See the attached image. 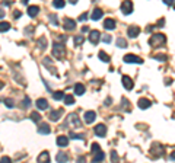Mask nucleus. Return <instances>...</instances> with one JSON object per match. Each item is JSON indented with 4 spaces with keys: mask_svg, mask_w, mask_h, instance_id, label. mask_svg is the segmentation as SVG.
<instances>
[{
    "mask_svg": "<svg viewBox=\"0 0 175 163\" xmlns=\"http://www.w3.org/2000/svg\"><path fill=\"white\" fill-rule=\"evenodd\" d=\"M165 35L162 34H153L150 37V39H149V45H152V47H161V45H163L165 44Z\"/></svg>",
    "mask_w": 175,
    "mask_h": 163,
    "instance_id": "obj_1",
    "label": "nucleus"
},
{
    "mask_svg": "<svg viewBox=\"0 0 175 163\" xmlns=\"http://www.w3.org/2000/svg\"><path fill=\"white\" fill-rule=\"evenodd\" d=\"M64 53H66V48H64L63 44L56 42L54 45H53V55H54V57L62 58L63 55H64Z\"/></svg>",
    "mask_w": 175,
    "mask_h": 163,
    "instance_id": "obj_2",
    "label": "nucleus"
},
{
    "mask_svg": "<svg viewBox=\"0 0 175 163\" xmlns=\"http://www.w3.org/2000/svg\"><path fill=\"white\" fill-rule=\"evenodd\" d=\"M150 153H152V156H153V157H161L162 154H163V147H162L161 144L155 143L153 146H152Z\"/></svg>",
    "mask_w": 175,
    "mask_h": 163,
    "instance_id": "obj_3",
    "label": "nucleus"
},
{
    "mask_svg": "<svg viewBox=\"0 0 175 163\" xmlns=\"http://www.w3.org/2000/svg\"><path fill=\"white\" fill-rule=\"evenodd\" d=\"M133 10V5L130 0H124L123 5H121V12H123L124 15H130Z\"/></svg>",
    "mask_w": 175,
    "mask_h": 163,
    "instance_id": "obj_4",
    "label": "nucleus"
},
{
    "mask_svg": "<svg viewBox=\"0 0 175 163\" xmlns=\"http://www.w3.org/2000/svg\"><path fill=\"white\" fill-rule=\"evenodd\" d=\"M124 61L126 63H137V64H142L143 60L137 55H134V54H127V55H124Z\"/></svg>",
    "mask_w": 175,
    "mask_h": 163,
    "instance_id": "obj_5",
    "label": "nucleus"
},
{
    "mask_svg": "<svg viewBox=\"0 0 175 163\" xmlns=\"http://www.w3.org/2000/svg\"><path fill=\"white\" fill-rule=\"evenodd\" d=\"M94 131H95V134L99 135V137H105L107 135V127L104 124H98L94 128Z\"/></svg>",
    "mask_w": 175,
    "mask_h": 163,
    "instance_id": "obj_6",
    "label": "nucleus"
},
{
    "mask_svg": "<svg viewBox=\"0 0 175 163\" xmlns=\"http://www.w3.org/2000/svg\"><path fill=\"white\" fill-rule=\"evenodd\" d=\"M99 38H101L99 31H92V32L89 34V41H90V44H94V45H96V44H98Z\"/></svg>",
    "mask_w": 175,
    "mask_h": 163,
    "instance_id": "obj_7",
    "label": "nucleus"
},
{
    "mask_svg": "<svg viewBox=\"0 0 175 163\" xmlns=\"http://www.w3.org/2000/svg\"><path fill=\"white\" fill-rule=\"evenodd\" d=\"M83 118H85L86 124H92V122L95 121V118H96V114H95L94 111H88V112H85Z\"/></svg>",
    "mask_w": 175,
    "mask_h": 163,
    "instance_id": "obj_8",
    "label": "nucleus"
},
{
    "mask_svg": "<svg viewBox=\"0 0 175 163\" xmlns=\"http://www.w3.org/2000/svg\"><path fill=\"white\" fill-rule=\"evenodd\" d=\"M63 28L66 29V31H71V29H75L76 28V20L66 18V19H64V24H63Z\"/></svg>",
    "mask_w": 175,
    "mask_h": 163,
    "instance_id": "obj_9",
    "label": "nucleus"
},
{
    "mask_svg": "<svg viewBox=\"0 0 175 163\" xmlns=\"http://www.w3.org/2000/svg\"><path fill=\"white\" fill-rule=\"evenodd\" d=\"M63 114V109H57V111H51L50 112V115H48V118L51 121H58L60 120V117H62Z\"/></svg>",
    "mask_w": 175,
    "mask_h": 163,
    "instance_id": "obj_10",
    "label": "nucleus"
},
{
    "mask_svg": "<svg viewBox=\"0 0 175 163\" xmlns=\"http://www.w3.org/2000/svg\"><path fill=\"white\" fill-rule=\"evenodd\" d=\"M127 34L130 38H136V37L140 34V28H139V26H130L127 31Z\"/></svg>",
    "mask_w": 175,
    "mask_h": 163,
    "instance_id": "obj_11",
    "label": "nucleus"
},
{
    "mask_svg": "<svg viewBox=\"0 0 175 163\" xmlns=\"http://www.w3.org/2000/svg\"><path fill=\"white\" fill-rule=\"evenodd\" d=\"M121 82H123L124 87L127 89V90H131L133 89V80L130 79L128 76H123V79H121Z\"/></svg>",
    "mask_w": 175,
    "mask_h": 163,
    "instance_id": "obj_12",
    "label": "nucleus"
},
{
    "mask_svg": "<svg viewBox=\"0 0 175 163\" xmlns=\"http://www.w3.org/2000/svg\"><path fill=\"white\" fill-rule=\"evenodd\" d=\"M37 108H38V109H41V111L47 109V108H48V102H47V99H43V98H39V99L37 101Z\"/></svg>",
    "mask_w": 175,
    "mask_h": 163,
    "instance_id": "obj_13",
    "label": "nucleus"
},
{
    "mask_svg": "<svg viewBox=\"0 0 175 163\" xmlns=\"http://www.w3.org/2000/svg\"><path fill=\"white\" fill-rule=\"evenodd\" d=\"M38 133L39 134H44V135H47L51 133V128L48 127V124H41L39 125V128H38Z\"/></svg>",
    "mask_w": 175,
    "mask_h": 163,
    "instance_id": "obj_14",
    "label": "nucleus"
},
{
    "mask_svg": "<svg viewBox=\"0 0 175 163\" xmlns=\"http://www.w3.org/2000/svg\"><path fill=\"white\" fill-rule=\"evenodd\" d=\"M57 144H58L60 147H66L67 144H69V139H67L66 135H58V137H57Z\"/></svg>",
    "mask_w": 175,
    "mask_h": 163,
    "instance_id": "obj_15",
    "label": "nucleus"
},
{
    "mask_svg": "<svg viewBox=\"0 0 175 163\" xmlns=\"http://www.w3.org/2000/svg\"><path fill=\"white\" fill-rule=\"evenodd\" d=\"M137 105H139V108H140V109H146V108H149L152 104H150V101H149V99H145V98H142V99H139Z\"/></svg>",
    "mask_w": 175,
    "mask_h": 163,
    "instance_id": "obj_16",
    "label": "nucleus"
},
{
    "mask_svg": "<svg viewBox=\"0 0 175 163\" xmlns=\"http://www.w3.org/2000/svg\"><path fill=\"white\" fill-rule=\"evenodd\" d=\"M104 28L107 29V31H113V29H115V22H114L113 19H105Z\"/></svg>",
    "mask_w": 175,
    "mask_h": 163,
    "instance_id": "obj_17",
    "label": "nucleus"
},
{
    "mask_svg": "<svg viewBox=\"0 0 175 163\" xmlns=\"http://www.w3.org/2000/svg\"><path fill=\"white\" fill-rule=\"evenodd\" d=\"M38 13H39V7L38 6H29L28 7V15L31 18H35Z\"/></svg>",
    "mask_w": 175,
    "mask_h": 163,
    "instance_id": "obj_18",
    "label": "nucleus"
},
{
    "mask_svg": "<svg viewBox=\"0 0 175 163\" xmlns=\"http://www.w3.org/2000/svg\"><path fill=\"white\" fill-rule=\"evenodd\" d=\"M102 15H104V12L101 9H95L94 12H92V15H90V18L94 20H99L101 18H102Z\"/></svg>",
    "mask_w": 175,
    "mask_h": 163,
    "instance_id": "obj_19",
    "label": "nucleus"
},
{
    "mask_svg": "<svg viewBox=\"0 0 175 163\" xmlns=\"http://www.w3.org/2000/svg\"><path fill=\"white\" fill-rule=\"evenodd\" d=\"M38 162H43V163L50 162V153L48 152H43V153L38 156Z\"/></svg>",
    "mask_w": 175,
    "mask_h": 163,
    "instance_id": "obj_20",
    "label": "nucleus"
},
{
    "mask_svg": "<svg viewBox=\"0 0 175 163\" xmlns=\"http://www.w3.org/2000/svg\"><path fill=\"white\" fill-rule=\"evenodd\" d=\"M44 64H45V66H47V67H48V70H50V72H51V73H54V74H56V76H57V72H56V67H54V66H51V60H50V58H48V57H45V58H44Z\"/></svg>",
    "mask_w": 175,
    "mask_h": 163,
    "instance_id": "obj_21",
    "label": "nucleus"
},
{
    "mask_svg": "<svg viewBox=\"0 0 175 163\" xmlns=\"http://www.w3.org/2000/svg\"><path fill=\"white\" fill-rule=\"evenodd\" d=\"M75 93L76 95H83L85 93V86L83 85H81V83H77V85H75Z\"/></svg>",
    "mask_w": 175,
    "mask_h": 163,
    "instance_id": "obj_22",
    "label": "nucleus"
},
{
    "mask_svg": "<svg viewBox=\"0 0 175 163\" xmlns=\"http://www.w3.org/2000/svg\"><path fill=\"white\" fill-rule=\"evenodd\" d=\"M95 156H94V159H92V162H101V160H104V157H105V154L102 153V152H96V153H94Z\"/></svg>",
    "mask_w": 175,
    "mask_h": 163,
    "instance_id": "obj_23",
    "label": "nucleus"
},
{
    "mask_svg": "<svg viewBox=\"0 0 175 163\" xmlns=\"http://www.w3.org/2000/svg\"><path fill=\"white\" fill-rule=\"evenodd\" d=\"M56 160H57V162H67V160H69V156H67L66 153H63V152H60V153L57 154Z\"/></svg>",
    "mask_w": 175,
    "mask_h": 163,
    "instance_id": "obj_24",
    "label": "nucleus"
},
{
    "mask_svg": "<svg viewBox=\"0 0 175 163\" xmlns=\"http://www.w3.org/2000/svg\"><path fill=\"white\" fill-rule=\"evenodd\" d=\"M69 120H70L71 122L76 125V127H81V121H79V118H77V115H76V114H70Z\"/></svg>",
    "mask_w": 175,
    "mask_h": 163,
    "instance_id": "obj_25",
    "label": "nucleus"
},
{
    "mask_svg": "<svg viewBox=\"0 0 175 163\" xmlns=\"http://www.w3.org/2000/svg\"><path fill=\"white\" fill-rule=\"evenodd\" d=\"M98 57H99V60H102L104 63H108V61H109L108 54L105 53V51H99V54H98Z\"/></svg>",
    "mask_w": 175,
    "mask_h": 163,
    "instance_id": "obj_26",
    "label": "nucleus"
},
{
    "mask_svg": "<svg viewBox=\"0 0 175 163\" xmlns=\"http://www.w3.org/2000/svg\"><path fill=\"white\" fill-rule=\"evenodd\" d=\"M69 135H70L71 139H75V140H85V134H76V133L70 131V133H69Z\"/></svg>",
    "mask_w": 175,
    "mask_h": 163,
    "instance_id": "obj_27",
    "label": "nucleus"
},
{
    "mask_svg": "<svg viewBox=\"0 0 175 163\" xmlns=\"http://www.w3.org/2000/svg\"><path fill=\"white\" fill-rule=\"evenodd\" d=\"M53 6L57 7V9H62V7H64V0H54V2H53Z\"/></svg>",
    "mask_w": 175,
    "mask_h": 163,
    "instance_id": "obj_28",
    "label": "nucleus"
},
{
    "mask_svg": "<svg viewBox=\"0 0 175 163\" xmlns=\"http://www.w3.org/2000/svg\"><path fill=\"white\" fill-rule=\"evenodd\" d=\"M64 104H66V105H73V104H75L73 96H71V95H66V96H64Z\"/></svg>",
    "mask_w": 175,
    "mask_h": 163,
    "instance_id": "obj_29",
    "label": "nucleus"
},
{
    "mask_svg": "<svg viewBox=\"0 0 175 163\" xmlns=\"http://www.w3.org/2000/svg\"><path fill=\"white\" fill-rule=\"evenodd\" d=\"M9 29H10V25L7 24V22H2V24H0V31H2L3 34H5L6 31H9Z\"/></svg>",
    "mask_w": 175,
    "mask_h": 163,
    "instance_id": "obj_30",
    "label": "nucleus"
},
{
    "mask_svg": "<svg viewBox=\"0 0 175 163\" xmlns=\"http://www.w3.org/2000/svg\"><path fill=\"white\" fill-rule=\"evenodd\" d=\"M117 45H118L120 48H126L127 47V41H126L124 38H118L117 39Z\"/></svg>",
    "mask_w": 175,
    "mask_h": 163,
    "instance_id": "obj_31",
    "label": "nucleus"
},
{
    "mask_svg": "<svg viewBox=\"0 0 175 163\" xmlns=\"http://www.w3.org/2000/svg\"><path fill=\"white\" fill-rule=\"evenodd\" d=\"M53 98L56 99V101H60V99H64V93L63 92H54V95Z\"/></svg>",
    "mask_w": 175,
    "mask_h": 163,
    "instance_id": "obj_32",
    "label": "nucleus"
},
{
    "mask_svg": "<svg viewBox=\"0 0 175 163\" xmlns=\"http://www.w3.org/2000/svg\"><path fill=\"white\" fill-rule=\"evenodd\" d=\"M31 120H32L34 122H39V120H41V115H39L38 112H32V114H31Z\"/></svg>",
    "mask_w": 175,
    "mask_h": 163,
    "instance_id": "obj_33",
    "label": "nucleus"
},
{
    "mask_svg": "<svg viewBox=\"0 0 175 163\" xmlns=\"http://www.w3.org/2000/svg\"><path fill=\"white\" fill-rule=\"evenodd\" d=\"M83 41H85V38H83L82 35L75 37V45H82V44H83Z\"/></svg>",
    "mask_w": 175,
    "mask_h": 163,
    "instance_id": "obj_34",
    "label": "nucleus"
},
{
    "mask_svg": "<svg viewBox=\"0 0 175 163\" xmlns=\"http://www.w3.org/2000/svg\"><path fill=\"white\" fill-rule=\"evenodd\" d=\"M3 102H5V105L7 106V108H13V106H15L13 99H10V98H7V99H3Z\"/></svg>",
    "mask_w": 175,
    "mask_h": 163,
    "instance_id": "obj_35",
    "label": "nucleus"
},
{
    "mask_svg": "<svg viewBox=\"0 0 175 163\" xmlns=\"http://www.w3.org/2000/svg\"><path fill=\"white\" fill-rule=\"evenodd\" d=\"M38 45H39V48H41V50H44V48L47 47V41H45V38H41V39H38Z\"/></svg>",
    "mask_w": 175,
    "mask_h": 163,
    "instance_id": "obj_36",
    "label": "nucleus"
},
{
    "mask_svg": "<svg viewBox=\"0 0 175 163\" xmlns=\"http://www.w3.org/2000/svg\"><path fill=\"white\" fill-rule=\"evenodd\" d=\"M99 150H101V147H99V144H98V143L92 144V150H90L92 153H96V152H99Z\"/></svg>",
    "mask_w": 175,
    "mask_h": 163,
    "instance_id": "obj_37",
    "label": "nucleus"
},
{
    "mask_svg": "<svg viewBox=\"0 0 175 163\" xmlns=\"http://www.w3.org/2000/svg\"><path fill=\"white\" fill-rule=\"evenodd\" d=\"M155 58H156V60H159V61H166V55L165 54H159V55H155Z\"/></svg>",
    "mask_w": 175,
    "mask_h": 163,
    "instance_id": "obj_38",
    "label": "nucleus"
},
{
    "mask_svg": "<svg viewBox=\"0 0 175 163\" xmlns=\"http://www.w3.org/2000/svg\"><path fill=\"white\" fill-rule=\"evenodd\" d=\"M50 20H51L54 25H58V22H57V16L56 15H50Z\"/></svg>",
    "mask_w": 175,
    "mask_h": 163,
    "instance_id": "obj_39",
    "label": "nucleus"
},
{
    "mask_svg": "<svg viewBox=\"0 0 175 163\" xmlns=\"http://www.w3.org/2000/svg\"><path fill=\"white\" fill-rule=\"evenodd\" d=\"M88 19V13H83V15H81V16H79V22H83V20H86Z\"/></svg>",
    "mask_w": 175,
    "mask_h": 163,
    "instance_id": "obj_40",
    "label": "nucleus"
},
{
    "mask_svg": "<svg viewBox=\"0 0 175 163\" xmlns=\"http://www.w3.org/2000/svg\"><path fill=\"white\" fill-rule=\"evenodd\" d=\"M102 41H104V42H111V37H109V35H104V37H102Z\"/></svg>",
    "mask_w": 175,
    "mask_h": 163,
    "instance_id": "obj_41",
    "label": "nucleus"
},
{
    "mask_svg": "<svg viewBox=\"0 0 175 163\" xmlns=\"http://www.w3.org/2000/svg\"><path fill=\"white\" fill-rule=\"evenodd\" d=\"M111 157H113V160L114 162H117V160H118V156H117V153H115V152H111Z\"/></svg>",
    "mask_w": 175,
    "mask_h": 163,
    "instance_id": "obj_42",
    "label": "nucleus"
},
{
    "mask_svg": "<svg viewBox=\"0 0 175 163\" xmlns=\"http://www.w3.org/2000/svg\"><path fill=\"white\" fill-rule=\"evenodd\" d=\"M29 104H31V101H29V98H25V99H24V108H28Z\"/></svg>",
    "mask_w": 175,
    "mask_h": 163,
    "instance_id": "obj_43",
    "label": "nucleus"
},
{
    "mask_svg": "<svg viewBox=\"0 0 175 163\" xmlns=\"http://www.w3.org/2000/svg\"><path fill=\"white\" fill-rule=\"evenodd\" d=\"M163 3H165V5H168V6H172L175 3V0H163Z\"/></svg>",
    "mask_w": 175,
    "mask_h": 163,
    "instance_id": "obj_44",
    "label": "nucleus"
},
{
    "mask_svg": "<svg viewBox=\"0 0 175 163\" xmlns=\"http://www.w3.org/2000/svg\"><path fill=\"white\" fill-rule=\"evenodd\" d=\"M13 18H15V19H18V18H21V12H19V10H16V12L13 13Z\"/></svg>",
    "mask_w": 175,
    "mask_h": 163,
    "instance_id": "obj_45",
    "label": "nucleus"
},
{
    "mask_svg": "<svg viewBox=\"0 0 175 163\" xmlns=\"http://www.w3.org/2000/svg\"><path fill=\"white\" fill-rule=\"evenodd\" d=\"M2 162H3V163H9L10 159L9 157H2Z\"/></svg>",
    "mask_w": 175,
    "mask_h": 163,
    "instance_id": "obj_46",
    "label": "nucleus"
},
{
    "mask_svg": "<svg viewBox=\"0 0 175 163\" xmlns=\"http://www.w3.org/2000/svg\"><path fill=\"white\" fill-rule=\"evenodd\" d=\"M163 24H165V19H163V18H162V19H159V26H163Z\"/></svg>",
    "mask_w": 175,
    "mask_h": 163,
    "instance_id": "obj_47",
    "label": "nucleus"
},
{
    "mask_svg": "<svg viewBox=\"0 0 175 163\" xmlns=\"http://www.w3.org/2000/svg\"><path fill=\"white\" fill-rule=\"evenodd\" d=\"M82 32H89V28H88V26H83V28H82Z\"/></svg>",
    "mask_w": 175,
    "mask_h": 163,
    "instance_id": "obj_48",
    "label": "nucleus"
},
{
    "mask_svg": "<svg viewBox=\"0 0 175 163\" xmlns=\"http://www.w3.org/2000/svg\"><path fill=\"white\" fill-rule=\"evenodd\" d=\"M69 2H70L71 5H76V3H77V0H69Z\"/></svg>",
    "mask_w": 175,
    "mask_h": 163,
    "instance_id": "obj_49",
    "label": "nucleus"
},
{
    "mask_svg": "<svg viewBox=\"0 0 175 163\" xmlns=\"http://www.w3.org/2000/svg\"><path fill=\"white\" fill-rule=\"evenodd\" d=\"M169 157H171V159H172V160H175V152H174V153H172V154H171Z\"/></svg>",
    "mask_w": 175,
    "mask_h": 163,
    "instance_id": "obj_50",
    "label": "nucleus"
},
{
    "mask_svg": "<svg viewBox=\"0 0 175 163\" xmlns=\"http://www.w3.org/2000/svg\"><path fill=\"white\" fill-rule=\"evenodd\" d=\"M22 3H25V5H26V3H28V0H22Z\"/></svg>",
    "mask_w": 175,
    "mask_h": 163,
    "instance_id": "obj_51",
    "label": "nucleus"
},
{
    "mask_svg": "<svg viewBox=\"0 0 175 163\" xmlns=\"http://www.w3.org/2000/svg\"><path fill=\"white\" fill-rule=\"evenodd\" d=\"M174 7H175V3H174Z\"/></svg>",
    "mask_w": 175,
    "mask_h": 163,
    "instance_id": "obj_52",
    "label": "nucleus"
}]
</instances>
